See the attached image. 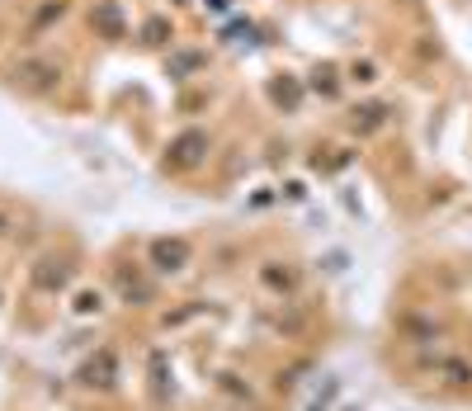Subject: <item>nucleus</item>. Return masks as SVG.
Listing matches in <instances>:
<instances>
[{
    "label": "nucleus",
    "mask_w": 472,
    "mask_h": 411,
    "mask_svg": "<svg viewBox=\"0 0 472 411\" xmlns=\"http://www.w3.org/2000/svg\"><path fill=\"white\" fill-rule=\"evenodd\" d=\"M161 34H165V24L151 20V24H147V43H161Z\"/></svg>",
    "instance_id": "9b49d317"
},
{
    "label": "nucleus",
    "mask_w": 472,
    "mask_h": 411,
    "mask_svg": "<svg viewBox=\"0 0 472 411\" xmlns=\"http://www.w3.org/2000/svg\"><path fill=\"white\" fill-rule=\"evenodd\" d=\"M99 303H105V298H99V293H80V303H76V307H80V312H95Z\"/></svg>",
    "instance_id": "9d476101"
},
{
    "label": "nucleus",
    "mask_w": 472,
    "mask_h": 411,
    "mask_svg": "<svg viewBox=\"0 0 472 411\" xmlns=\"http://www.w3.org/2000/svg\"><path fill=\"white\" fill-rule=\"evenodd\" d=\"M80 383L99 388V392H114L118 388V350H114V345H99L86 365H80Z\"/></svg>",
    "instance_id": "f03ea898"
},
{
    "label": "nucleus",
    "mask_w": 472,
    "mask_h": 411,
    "mask_svg": "<svg viewBox=\"0 0 472 411\" xmlns=\"http://www.w3.org/2000/svg\"><path fill=\"white\" fill-rule=\"evenodd\" d=\"M265 284H269V289L293 293V289H298V274H293V270H274V265H269V270H265Z\"/></svg>",
    "instance_id": "6e6552de"
},
{
    "label": "nucleus",
    "mask_w": 472,
    "mask_h": 411,
    "mask_svg": "<svg viewBox=\"0 0 472 411\" xmlns=\"http://www.w3.org/2000/svg\"><path fill=\"white\" fill-rule=\"evenodd\" d=\"M66 284H72V265H66V260H57V256L38 260V270H33V289H38V293H57Z\"/></svg>",
    "instance_id": "39448f33"
},
{
    "label": "nucleus",
    "mask_w": 472,
    "mask_h": 411,
    "mask_svg": "<svg viewBox=\"0 0 472 411\" xmlns=\"http://www.w3.org/2000/svg\"><path fill=\"white\" fill-rule=\"evenodd\" d=\"M440 373L449 388H472V365L468 359H440Z\"/></svg>",
    "instance_id": "0eeeda50"
},
{
    "label": "nucleus",
    "mask_w": 472,
    "mask_h": 411,
    "mask_svg": "<svg viewBox=\"0 0 472 411\" xmlns=\"http://www.w3.org/2000/svg\"><path fill=\"white\" fill-rule=\"evenodd\" d=\"M57 80H62V67H53V62H38V57L24 62V67L14 71V86H24L29 95H47Z\"/></svg>",
    "instance_id": "20e7f679"
},
{
    "label": "nucleus",
    "mask_w": 472,
    "mask_h": 411,
    "mask_svg": "<svg viewBox=\"0 0 472 411\" xmlns=\"http://www.w3.org/2000/svg\"><path fill=\"white\" fill-rule=\"evenodd\" d=\"M208 133H198V128H190V133H180L171 142V152H165V171H194L208 161Z\"/></svg>",
    "instance_id": "f257e3e1"
},
{
    "label": "nucleus",
    "mask_w": 472,
    "mask_h": 411,
    "mask_svg": "<svg viewBox=\"0 0 472 411\" xmlns=\"http://www.w3.org/2000/svg\"><path fill=\"white\" fill-rule=\"evenodd\" d=\"M190 241L184 237H161V241H151V265H156L161 274H180L184 265H190Z\"/></svg>",
    "instance_id": "7ed1b4c3"
},
{
    "label": "nucleus",
    "mask_w": 472,
    "mask_h": 411,
    "mask_svg": "<svg viewBox=\"0 0 472 411\" xmlns=\"http://www.w3.org/2000/svg\"><path fill=\"white\" fill-rule=\"evenodd\" d=\"M151 388H156V398L165 402V355L161 350L151 355Z\"/></svg>",
    "instance_id": "1a4fd4ad"
},
{
    "label": "nucleus",
    "mask_w": 472,
    "mask_h": 411,
    "mask_svg": "<svg viewBox=\"0 0 472 411\" xmlns=\"http://www.w3.org/2000/svg\"><path fill=\"white\" fill-rule=\"evenodd\" d=\"M118 293H123V303H132V307L151 303V284H142V279L128 274V270H118Z\"/></svg>",
    "instance_id": "423d86ee"
}]
</instances>
